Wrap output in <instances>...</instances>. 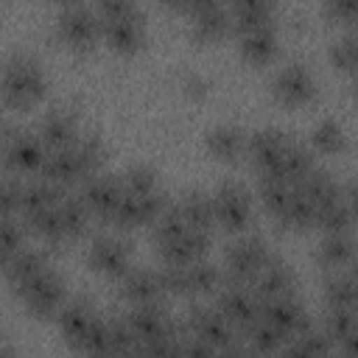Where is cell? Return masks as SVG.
<instances>
[{
	"instance_id": "cell-13",
	"label": "cell",
	"mask_w": 358,
	"mask_h": 358,
	"mask_svg": "<svg viewBox=\"0 0 358 358\" xmlns=\"http://www.w3.org/2000/svg\"><path fill=\"white\" fill-rule=\"evenodd\" d=\"M123 196H126V190H123L120 176H98L95 173V176L84 179V187H81V196L78 199L84 201V207L90 213H95V215H101V218L109 221Z\"/></svg>"
},
{
	"instance_id": "cell-50",
	"label": "cell",
	"mask_w": 358,
	"mask_h": 358,
	"mask_svg": "<svg viewBox=\"0 0 358 358\" xmlns=\"http://www.w3.org/2000/svg\"><path fill=\"white\" fill-rule=\"evenodd\" d=\"M22 243V229L14 218H0V255H6L8 260L20 252Z\"/></svg>"
},
{
	"instance_id": "cell-30",
	"label": "cell",
	"mask_w": 358,
	"mask_h": 358,
	"mask_svg": "<svg viewBox=\"0 0 358 358\" xmlns=\"http://www.w3.org/2000/svg\"><path fill=\"white\" fill-rule=\"evenodd\" d=\"M316 224L330 232H350L352 229V196H341L336 201H327L316 207Z\"/></svg>"
},
{
	"instance_id": "cell-24",
	"label": "cell",
	"mask_w": 358,
	"mask_h": 358,
	"mask_svg": "<svg viewBox=\"0 0 358 358\" xmlns=\"http://www.w3.org/2000/svg\"><path fill=\"white\" fill-rule=\"evenodd\" d=\"M277 45H280V34H277V25L274 22H266V25H257V28H249V31H241V53L249 59V62H268L274 53H277Z\"/></svg>"
},
{
	"instance_id": "cell-37",
	"label": "cell",
	"mask_w": 358,
	"mask_h": 358,
	"mask_svg": "<svg viewBox=\"0 0 358 358\" xmlns=\"http://www.w3.org/2000/svg\"><path fill=\"white\" fill-rule=\"evenodd\" d=\"M73 347H78L84 355H112L109 352V322L92 319L87 330L73 341Z\"/></svg>"
},
{
	"instance_id": "cell-58",
	"label": "cell",
	"mask_w": 358,
	"mask_h": 358,
	"mask_svg": "<svg viewBox=\"0 0 358 358\" xmlns=\"http://www.w3.org/2000/svg\"><path fill=\"white\" fill-rule=\"evenodd\" d=\"M252 358H274V355H252Z\"/></svg>"
},
{
	"instance_id": "cell-19",
	"label": "cell",
	"mask_w": 358,
	"mask_h": 358,
	"mask_svg": "<svg viewBox=\"0 0 358 358\" xmlns=\"http://www.w3.org/2000/svg\"><path fill=\"white\" fill-rule=\"evenodd\" d=\"M120 294H123V299L131 302V308H137V305H159V299L165 296L159 274L151 271V268H134V271L129 268L123 274Z\"/></svg>"
},
{
	"instance_id": "cell-56",
	"label": "cell",
	"mask_w": 358,
	"mask_h": 358,
	"mask_svg": "<svg viewBox=\"0 0 358 358\" xmlns=\"http://www.w3.org/2000/svg\"><path fill=\"white\" fill-rule=\"evenodd\" d=\"M0 358H17V355H14V350H8V347H0Z\"/></svg>"
},
{
	"instance_id": "cell-48",
	"label": "cell",
	"mask_w": 358,
	"mask_h": 358,
	"mask_svg": "<svg viewBox=\"0 0 358 358\" xmlns=\"http://www.w3.org/2000/svg\"><path fill=\"white\" fill-rule=\"evenodd\" d=\"M22 207V182L0 176V218H14Z\"/></svg>"
},
{
	"instance_id": "cell-34",
	"label": "cell",
	"mask_w": 358,
	"mask_h": 358,
	"mask_svg": "<svg viewBox=\"0 0 358 358\" xmlns=\"http://www.w3.org/2000/svg\"><path fill=\"white\" fill-rule=\"evenodd\" d=\"M355 277L352 271H333L324 282V302L327 308L355 310Z\"/></svg>"
},
{
	"instance_id": "cell-4",
	"label": "cell",
	"mask_w": 358,
	"mask_h": 358,
	"mask_svg": "<svg viewBox=\"0 0 358 358\" xmlns=\"http://www.w3.org/2000/svg\"><path fill=\"white\" fill-rule=\"evenodd\" d=\"M268 257H271V252H268V246L260 235L238 238L227 252V277H229V282L252 285V280L260 274V268L268 263Z\"/></svg>"
},
{
	"instance_id": "cell-8",
	"label": "cell",
	"mask_w": 358,
	"mask_h": 358,
	"mask_svg": "<svg viewBox=\"0 0 358 358\" xmlns=\"http://www.w3.org/2000/svg\"><path fill=\"white\" fill-rule=\"evenodd\" d=\"M271 92L285 106H302L316 95V81L302 62H288L274 73Z\"/></svg>"
},
{
	"instance_id": "cell-10",
	"label": "cell",
	"mask_w": 358,
	"mask_h": 358,
	"mask_svg": "<svg viewBox=\"0 0 358 358\" xmlns=\"http://www.w3.org/2000/svg\"><path fill=\"white\" fill-rule=\"evenodd\" d=\"M232 327L246 330L249 324H255L260 319V302L252 294L249 285L241 282H221V296H218V308H215Z\"/></svg>"
},
{
	"instance_id": "cell-46",
	"label": "cell",
	"mask_w": 358,
	"mask_h": 358,
	"mask_svg": "<svg viewBox=\"0 0 358 358\" xmlns=\"http://www.w3.org/2000/svg\"><path fill=\"white\" fill-rule=\"evenodd\" d=\"M159 282L165 294H176V296H190V274L187 266H162L159 271Z\"/></svg>"
},
{
	"instance_id": "cell-39",
	"label": "cell",
	"mask_w": 358,
	"mask_h": 358,
	"mask_svg": "<svg viewBox=\"0 0 358 358\" xmlns=\"http://www.w3.org/2000/svg\"><path fill=\"white\" fill-rule=\"evenodd\" d=\"M157 171L151 168V165H131V168H126V173L120 176V182H123V190L129 193V196H148V193H154V190H159L157 187Z\"/></svg>"
},
{
	"instance_id": "cell-11",
	"label": "cell",
	"mask_w": 358,
	"mask_h": 358,
	"mask_svg": "<svg viewBox=\"0 0 358 358\" xmlns=\"http://www.w3.org/2000/svg\"><path fill=\"white\" fill-rule=\"evenodd\" d=\"M260 319L268 322L277 333H282L285 338L299 336L302 330H308L313 322L305 310V305L291 294V296H280V299H268L260 302Z\"/></svg>"
},
{
	"instance_id": "cell-7",
	"label": "cell",
	"mask_w": 358,
	"mask_h": 358,
	"mask_svg": "<svg viewBox=\"0 0 358 358\" xmlns=\"http://www.w3.org/2000/svg\"><path fill=\"white\" fill-rule=\"evenodd\" d=\"M36 137L42 140L45 151H62L70 148L81 137V120L78 112L70 106H53L42 115L36 126Z\"/></svg>"
},
{
	"instance_id": "cell-54",
	"label": "cell",
	"mask_w": 358,
	"mask_h": 358,
	"mask_svg": "<svg viewBox=\"0 0 358 358\" xmlns=\"http://www.w3.org/2000/svg\"><path fill=\"white\" fill-rule=\"evenodd\" d=\"M215 358H252V352H246V347H241V344H227V347H221L218 352H215Z\"/></svg>"
},
{
	"instance_id": "cell-26",
	"label": "cell",
	"mask_w": 358,
	"mask_h": 358,
	"mask_svg": "<svg viewBox=\"0 0 358 358\" xmlns=\"http://www.w3.org/2000/svg\"><path fill=\"white\" fill-rule=\"evenodd\" d=\"M70 154L78 165V173L81 179H90L98 173L103 157H106V148H103V140L98 134H81L73 145H70Z\"/></svg>"
},
{
	"instance_id": "cell-38",
	"label": "cell",
	"mask_w": 358,
	"mask_h": 358,
	"mask_svg": "<svg viewBox=\"0 0 358 358\" xmlns=\"http://www.w3.org/2000/svg\"><path fill=\"white\" fill-rule=\"evenodd\" d=\"M322 333L330 338V344L336 347L338 341L355 336V310H344V308H327Z\"/></svg>"
},
{
	"instance_id": "cell-51",
	"label": "cell",
	"mask_w": 358,
	"mask_h": 358,
	"mask_svg": "<svg viewBox=\"0 0 358 358\" xmlns=\"http://www.w3.org/2000/svg\"><path fill=\"white\" fill-rule=\"evenodd\" d=\"M179 350H182V358H215V347H210L207 341L196 338V336H182L179 338Z\"/></svg>"
},
{
	"instance_id": "cell-41",
	"label": "cell",
	"mask_w": 358,
	"mask_h": 358,
	"mask_svg": "<svg viewBox=\"0 0 358 358\" xmlns=\"http://www.w3.org/2000/svg\"><path fill=\"white\" fill-rule=\"evenodd\" d=\"M330 59L344 73L355 70V62H358V36H355V31H347V34H341L330 42Z\"/></svg>"
},
{
	"instance_id": "cell-27",
	"label": "cell",
	"mask_w": 358,
	"mask_h": 358,
	"mask_svg": "<svg viewBox=\"0 0 358 358\" xmlns=\"http://www.w3.org/2000/svg\"><path fill=\"white\" fill-rule=\"evenodd\" d=\"M62 199H64L62 187L50 185L48 179L45 182H31V185H22V207H20V213L28 218V215L53 210Z\"/></svg>"
},
{
	"instance_id": "cell-1",
	"label": "cell",
	"mask_w": 358,
	"mask_h": 358,
	"mask_svg": "<svg viewBox=\"0 0 358 358\" xmlns=\"http://www.w3.org/2000/svg\"><path fill=\"white\" fill-rule=\"evenodd\" d=\"M48 90V76L31 53H14L0 64V101L8 109H28Z\"/></svg>"
},
{
	"instance_id": "cell-6",
	"label": "cell",
	"mask_w": 358,
	"mask_h": 358,
	"mask_svg": "<svg viewBox=\"0 0 358 358\" xmlns=\"http://www.w3.org/2000/svg\"><path fill=\"white\" fill-rule=\"evenodd\" d=\"M59 36L76 48H90L101 34V17L87 3H64L56 14Z\"/></svg>"
},
{
	"instance_id": "cell-2",
	"label": "cell",
	"mask_w": 358,
	"mask_h": 358,
	"mask_svg": "<svg viewBox=\"0 0 358 358\" xmlns=\"http://www.w3.org/2000/svg\"><path fill=\"white\" fill-rule=\"evenodd\" d=\"M95 11L101 17V31L112 48H117V50L140 48V42L145 36V20L137 6H131L126 0H103Z\"/></svg>"
},
{
	"instance_id": "cell-9",
	"label": "cell",
	"mask_w": 358,
	"mask_h": 358,
	"mask_svg": "<svg viewBox=\"0 0 358 358\" xmlns=\"http://www.w3.org/2000/svg\"><path fill=\"white\" fill-rule=\"evenodd\" d=\"M17 294L25 299V308L34 316H50V313H59L62 310L67 288H64V280L53 268H48V271H42L34 282H28Z\"/></svg>"
},
{
	"instance_id": "cell-36",
	"label": "cell",
	"mask_w": 358,
	"mask_h": 358,
	"mask_svg": "<svg viewBox=\"0 0 358 358\" xmlns=\"http://www.w3.org/2000/svg\"><path fill=\"white\" fill-rule=\"evenodd\" d=\"M246 338H249V347H252V355H274L280 352V347L285 344V336L277 333L268 322L257 319L255 324L246 327Z\"/></svg>"
},
{
	"instance_id": "cell-55",
	"label": "cell",
	"mask_w": 358,
	"mask_h": 358,
	"mask_svg": "<svg viewBox=\"0 0 358 358\" xmlns=\"http://www.w3.org/2000/svg\"><path fill=\"white\" fill-rule=\"evenodd\" d=\"M117 358H148V355H145L143 344H134L131 350H126V352H123V355H117Z\"/></svg>"
},
{
	"instance_id": "cell-21",
	"label": "cell",
	"mask_w": 358,
	"mask_h": 358,
	"mask_svg": "<svg viewBox=\"0 0 358 358\" xmlns=\"http://www.w3.org/2000/svg\"><path fill=\"white\" fill-rule=\"evenodd\" d=\"M207 151L221 162H235L246 151V131L235 123H218L207 131Z\"/></svg>"
},
{
	"instance_id": "cell-45",
	"label": "cell",
	"mask_w": 358,
	"mask_h": 358,
	"mask_svg": "<svg viewBox=\"0 0 358 358\" xmlns=\"http://www.w3.org/2000/svg\"><path fill=\"white\" fill-rule=\"evenodd\" d=\"M179 338H182V333H179V327H173V330H168L151 341H143V350L148 358H182Z\"/></svg>"
},
{
	"instance_id": "cell-22",
	"label": "cell",
	"mask_w": 358,
	"mask_h": 358,
	"mask_svg": "<svg viewBox=\"0 0 358 358\" xmlns=\"http://www.w3.org/2000/svg\"><path fill=\"white\" fill-rule=\"evenodd\" d=\"M6 280L14 291H22L28 282H34L42 271H48V257L36 249H20L8 263H6Z\"/></svg>"
},
{
	"instance_id": "cell-23",
	"label": "cell",
	"mask_w": 358,
	"mask_h": 358,
	"mask_svg": "<svg viewBox=\"0 0 358 358\" xmlns=\"http://www.w3.org/2000/svg\"><path fill=\"white\" fill-rule=\"evenodd\" d=\"M313 151L305 145V143H296V140H288L285 143V151H282V159L277 165V173L274 176H260V179H282L288 185H296L308 171H313Z\"/></svg>"
},
{
	"instance_id": "cell-5",
	"label": "cell",
	"mask_w": 358,
	"mask_h": 358,
	"mask_svg": "<svg viewBox=\"0 0 358 358\" xmlns=\"http://www.w3.org/2000/svg\"><path fill=\"white\" fill-rule=\"evenodd\" d=\"M210 199H213L215 221L227 232L246 229V224L252 218V196H249V190L243 185H238V182H221Z\"/></svg>"
},
{
	"instance_id": "cell-15",
	"label": "cell",
	"mask_w": 358,
	"mask_h": 358,
	"mask_svg": "<svg viewBox=\"0 0 358 358\" xmlns=\"http://www.w3.org/2000/svg\"><path fill=\"white\" fill-rule=\"evenodd\" d=\"M185 330L201 341H207L210 347L221 350L227 344L235 341V327L213 308H190L187 313V322H185Z\"/></svg>"
},
{
	"instance_id": "cell-14",
	"label": "cell",
	"mask_w": 358,
	"mask_h": 358,
	"mask_svg": "<svg viewBox=\"0 0 358 358\" xmlns=\"http://www.w3.org/2000/svg\"><path fill=\"white\" fill-rule=\"evenodd\" d=\"M296 285V274L288 263H282L280 257H268V263L260 268V274L252 280V294L257 296V302H268V299H280V296H291Z\"/></svg>"
},
{
	"instance_id": "cell-16",
	"label": "cell",
	"mask_w": 358,
	"mask_h": 358,
	"mask_svg": "<svg viewBox=\"0 0 358 358\" xmlns=\"http://www.w3.org/2000/svg\"><path fill=\"white\" fill-rule=\"evenodd\" d=\"M285 143H288V137L280 129H257L252 137H246V151H249L255 168L260 171V176H274L277 173Z\"/></svg>"
},
{
	"instance_id": "cell-49",
	"label": "cell",
	"mask_w": 358,
	"mask_h": 358,
	"mask_svg": "<svg viewBox=\"0 0 358 358\" xmlns=\"http://www.w3.org/2000/svg\"><path fill=\"white\" fill-rule=\"evenodd\" d=\"M134 344H140V341L134 338V333H131V327L126 324V319H112V322H109V352H112V358L123 355V352L131 350Z\"/></svg>"
},
{
	"instance_id": "cell-57",
	"label": "cell",
	"mask_w": 358,
	"mask_h": 358,
	"mask_svg": "<svg viewBox=\"0 0 358 358\" xmlns=\"http://www.w3.org/2000/svg\"><path fill=\"white\" fill-rule=\"evenodd\" d=\"M84 358H112V355H84Z\"/></svg>"
},
{
	"instance_id": "cell-12",
	"label": "cell",
	"mask_w": 358,
	"mask_h": 358,
	"mask_svg": "<svg viewBox=\"0 0 358 358\" xmlns=\"http://www.w3.org/2000/svg\"><path fill=\"white\" fill-rule=\"evenodd\" d=\"M87 260L95 271L106 274V277H123L129 271V263H131V252H129V243L123 238H115V235H98L90 249H87Z\"/></svg>"
},
{
	"instance_id": "cell-3",
	"label": "cell",
	"mask_w": 358,
	"mask_h": 358,
	"mask_svg": "<svg viewBox=\"0 0 358 358\" xmlns=\"http://www.w3.org/2000/svg\"><path fill=\"white\" fill-rule=\"evenodd\" d=\"M0 143H3V157H6L8 168H14L20 173H31V171L42 168L48 151H45L42 140L34 131L3 123L0 126Z\"/></svg>"
},
{
	"instance_id": "cell-25",
	"label": "cell",
	"mask_w": 358,
	"mask_h": 358,
	"mask_svg": "<svg viewBox=\"0 0 358 358\" xmlns=\"http://www.w3.org/2000/svg\"><path fill=\"white\" fill-rule=\"evenodd\" d=\"M179 213L185 218V224L190 229H204L210 232L213 224H215V213H213V199L204 193V190H187L182 199H179Z\"/></svg>"
},
{
	"instance_id": "cell-18",
	"label": "cell",
	"mask_w": 358,
	"mask_h": 358,
	"mask_svg": "<svg viewBox=\"0 0 358 358\" xmlns=\"http://www.w3.org/2000/svg\"><path fill=\"white\" fill-rule=\"evenodd\" d=\"M190 14L193 34L199 39H218L232 22H229V8L215 3V0H193L182 6Z\"/></svg>"
},
{
	"instance_id": "cell-35",
	"label": "cell",
	"mask_w": 358,
	"mask_h": 358,
	"mask_svg": "<svg viewBox=\"0 0 358 358\" xmlns=\"http://www.w3.org/2000/svg\"><path fill=\"white\" fill-rule=\"evenodd\" d=\"M56 213H59L64 238H76V235H81V232L87 229L90 210L84 207V201H81L78 196H64V199L56 204Z\"/></svg>"
},
{
	"instance_id": "cell-20",
	"label": "cell",
	"mask_w": 358,
	"mask_h": 358,
	"mask_svg": "<svg viewBox=\"0 0 358 358\" xmlns=\"http://www.w3.org/2000/svg\"><path fill=\"white\" fill-rule=\"evenodd\" d=\"M123 319H126V324L131 327V333H134V338L140 344L143 341H151V338H157V336H162V333H168V330L176 327L171 322V316L165 313L162 305H137Z\"/></svg>"
},
{
	"instance_id": "cell-44",
	"label": "cell",
	"mask_w": 358,
	"mask_h": 358,
	"mask_svg": "<svg viewBox=\"0 0 358 358\" xmlns=\"http://www.w3.org/2000/svg\"><path fill=\"white\" fill-rule=\"evenodd\" d=\"M291 190H294V185H288V182H282V179H260V201H263V207L271 213V215H277L280 210H282V204L288 201V196H291Z\"/></svg>"
},
{
	"instance_id": "cell-53",
	"label": "cell",
	"mask_w": 358,
	"mask_h": 358,
	"mask_svg": "<svg viewBox=\"0 0 358 358\" xmlns=\"http://www.w3.org/2000/svg\"><path fill=\"white\" fill-rule=\"evenodd\" d=\"M324 11H327L330 17H336V20H352L355 3H352V0H327V3H324Z\"/></svg>"
},
{
	"instance_id": "cell-42",
	"label": "cell",
	"mask_w": 358,
	"mask_h": 358,
	"mask_svg": "<svg viewBox=\"0 0 358 358\" xmlns=\"http://www.w3.org/2000/svg\"><path fill=\"white\" fill-rule=\"evenodd\" d=\"M185 229H187V224H185L179 207H176V204H168V207L162 210V215L154 221V241H157V246H159V243H168V241L179 238Z\"/></svg>"
},
{
	"instance_id": "cell-31",
	"label": "cell",
	"mask_w": 358,
	"mask_h": 358,
	"mask_svg": "<svg viewBox=\"0 0 358 358\" xmlns=\"http://www.w3.org/2000/svg\"><path fill=\"white\" fill-rule=\"evenodd\" d=\"M274 218H277L282 227H288V229H308V227L316 224V207L294 187L291 196H288V201L282 204V210H280Z\"/></svg>"
},
{
	"instance_id": "cell-33",
	"label": "cell",
	"mask_w": 358,
	"mask_h": 358,
	"mask_svg": "<svg viewBox=\"0 0 358 358\" xmlns=\"http://www.w3.org/2000/svg\"><path fill=\"white\" fill-rule=\"evenodd\" d=\"M310 145L319 154H341L347 148V131L336 117H322L310 131Z\"/></svg>"
},
{
	"instance_id": "cell-32",
	"label": "cell",
	"mask_w": 358,
	"mask_h": 358,
	"mask_svg": "<svg viewBox=\"0 0 358 358\" xmlns=\"http://www.w3.org/2000/svg\"><path fill=\"white\" fill-rule=\"evenodd\" d=\"M271 14H274V6L271 3H263V0H238L229 8V22L238 31H249V28H257V25L271 22Z\"/></svg>"
},
{
	"instance_id": "cell-17",
	"label": "cell",
	"mask_w": 358,
	"mask_h": 358,
	"mask_svg": "<svg viewBox=\"0 0 358 358\" xmlns=\"http://www.w3.org/2000/svg\"><path fill=\"white\" fill-rule=\"evenodd\" d=\"M159 257L165 266H190L196 260H204L207 249H210V232L204 229H185L179 238L159 243Z\"/></svg>"
},
{
	"instance_id": "cell-29",
	"label": "cell",
	"mask_w": 358,
	"mask_h": 358,
	"mask_svg": "<svg viewBox=\"0 0 358 358\" xmlns=\"http://www.w3.org/2000/svg\"><path fill=\"white\" fill-rule=\"evenodd\" d=\"M352 252H355V246H352V235L350 232H330V235L322 238L316 255H319L322 266L338 271L352 260Z\"/></svg>"
},
{
	"instance_id": "cell-43",
	"label": "cell",
	"mask_w": 358,
	"mask_h": 358,
	"mask_svg": "<svg viewBox=\"0 0 358 358\" xmlns=\"http://www.w3.org/2000/svg\"><path fill=\"white\" fill-rule=\"evenodd\" d=\"M25 224H28L39 238H45L48 243H62V241H64V232H62V221H59L56 207H53V210H45V213H36V215H28Z\"/></svg>"
},
{
	"instance_id": "cell-52",
	"label": "cell",
	"mask_w": 358,
	"mask_h": 358,
	"mask_svg": "<svg viewBox=\"0 0 358 358\" xmlns=\"http://www.w3.org/2000/svg\"><path fill=\"white\" fill-rule=\"evenodd\" d=\"M207 78L201 76V73H185L182 76V90L187 92V95H193V98H201V95H207Z\"/></svg>"
},
{
	"instance_id": "cell-28",
	"label": "cell",
	"mask_w": 358,
	"mask_h": 358,
	"mask_svg": "<svg viewBox=\"0 0 358 358\" xmlns=\"http://www.w3.org/2000/svg\"><path fill=\"white\" fill-rule=\"evenodd\" d=\"M92 319H95V310H92V302H87V299H73V302L62 305V310H59V330H62L64 341L73 344L87 330V324Z\"/></svg>"
},
{
	"instance_id": "cell-40",
	"label": "cell",
	"mask_w": 358,
	"mask_h": 358,
	"mask_svg": "<svg viewBox=\"0 0 358 358\" xmlns=\"http://www.w3.org/2000/svg\"><path fill=\"white\" fill-rule=\"evenodd\" d=\"M187 274H190V291L193 294H213L221 288L224 277L218 271V266L207 263V260H196L187 266Z\"/></svg>"
},
{
	"instance_id": "cell-47",
	"label": "cell",
	"mask_w": 358,
	"mask_h": 358,
	"mask_svg": "<svg viewBox=\"0 0 358 358\" xmlns=\"http://www.w3.org/2000/svg\"><path fill=\"white\" fill-rule=\"evenodd\" d=\"M294 341L310 355V358H330L333 355V344H330V338L322 333V327H308V330H302L299 336H294Z\"/></svg>"
}]
</instances>
